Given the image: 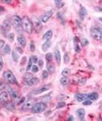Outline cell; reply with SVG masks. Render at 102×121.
<instances>
[{
	"mask_svg": "<svg viewBox=\"0 0 102 121\" xmlns=\"http://www.w3.org/2000/svg\"><path fill=\"white\" fill-rule=\"evenodd\" d=\"M22 28L28 34L32 33L34 29L33 23L28 16H24L22 18Z\"/></svg>",
	"mask_w": 102,
	"mask_h": 121,
	"instance_id": "cell-1",
	"label": "cell"
},
{
	"mask_svg": "<svg viewBox=\"0 0 102 121\" xmlns=\"http://www.w3.org/2000/svg\"><path fill=\"white\" fill-rule=\"evenodd\" d=\"M3 78H4L5 81H7L9 84H18L16 78H15V76L10 70H7V71H4V73H3Z\"/></svg>",
	"mask_w": 102,
	"mask_h": 121,
	"instance_id": "cell-2",
	"label": "cell"
},
{
	"mask_svg": "<svg viewBox=\"0 0 102 121\" xmlns=\"http://www.w3.org/2000/svg\"><path fill=\"white\" fill-rule=\"evenodd\" d=\"M47 109V104L44 102H39L37 104H35L33 107H31V111L35 113H42Z\"/></svg>",
	"mask_w": 102,
	"mask_h": 121,
	"instance_id": "cell-3",
	"label": "cell"
},
{
	"mask_svg": "<svg viewBox=\"0 0 102 121\" xmlns=\"http://www.w3.org/2000/svg\"><path fill=\"white\" fill-rule=\"evenodd\" d=\"M91 35L94 40L101 41L102 39V29L101 27H94L91 29Z\"/></svg>",
	"mask_w": 102,
	"mask_h": 121,
	"instance_id": "cell-4",
	"label": "cell"
},
{
	"mask_svg": "<svg viewBox=\"0 0 102 121\" xmlns=\"http://www.w3.org/2000/svg\"><path fill=\"white\" fill-rule=\"evenodd\" d=\"M12 24L14 25L15 28L21 29L22 28V18L18 15H14L12 17Z\"/></svg>",
	"mask_w": 102,
	"mask_h": 121,
	"instance_id": "cell-5",
	"label": "cell"
},
{
	"mask_svg": "<svg viewBox=\"0 0 102 121\" xmlns=\"http://www.w3.org/2000/svg\"><path fill=\"white\" fill-rule=\"evenodd\" d=\"M51 88V87L49 85H43L41 86L40 87H38L36 88L35 90L32 91V94L33 95H39V94H41L44 93V92H46L49 90Z\"/></svg>",
	"mask_w": 102,
	"mask_h": 121,
	"instance_id": "cell-6",
	"label": "cell"
},
{
	"mask_svg": "<svg viewBox=\"0 0 102 121\" xmlns=\"http://www.w3.org/2000/svg\"><path fill=\"white\" fill-rule=\"evenodd\" d=\"M9 100V93L7 91H2V92L0 93V103L4 106Z\"/></svg>",
	"mask_w": 102,
	"mask_h": 121,
	"instance_id": "cell-7",
	"label": "cell"
},
{
	"mask_svg": "<svg viewBox=\"0 0 102 121\" xmlns=\"http://www.w3.org/2000/svg\"><path fill=\"white\" fill-rule=\"evenodd\" d=\"M52 15H53V11L52 10L46 12L45 13H44L42 15V16H41V21L42 22H44V23H45V22H47L50 19V18L52 16Z\"/></svg>",
	"mask_w": 102,
	"mask_h": 121,
	"instance_id": "cell-8",
	"label": "cell"
},
{
	"mask_svg": "<svg viewBox=\"0 0 102 121\" xmlns=\"http://www.w3.org/2000/svg\"><path fill=\"white\" fill-rule=\"evenodd\" d=\"M35 104V100H28L26 103H24L23 104V106L22 107V110H31V107H33V105Z\"/></svg>",
	"mask_w": 102,
	"mask_h": 121,
	"instance_id": "cell-9",
	"label": "cell"
},
{
	"mask_svg": "<svg viewBox=\"0 0 102 121\" xmlns=\"http://www.w3.org/2000/svg\"><path fill=\"white\" fill-rule=\"evenodd\" d=\"M39 81H40L39 78H38L36 77H31L29 80L26 81V83H27V84L29 86H35L39 84Z\"/></svg>",
	"mask_w": 102,
	"mask_h": 121,
	"instance_id": "cell-10",
	"label": "cell"
},
{
	"mask_svg": "<svg viewBox=\"0 0 102 121\" xmlns=\"http://www.w3.org/2000/svg\"><path fill=\"white\" fill-rule=\"evenodd\" d=\"M87 9H86L85 7L84 6H81L80 8V10H79V18H81V20H84V18L86 17V15H87Z\"/></svg>",
	"mask_w": 102,
	"mask_h": 121,
	"instance_id": "cell-11",
	"label": "cell"
},
{
	"mask_svg": "<svg viewBox=\"0 0 102 121\" xmlns=\"http://www.w3.org/2000/svg\"><path fill=\"white\" fill-rule=\"evenodd\" d=\"M99 98V94L97 92H92L87 94V99L91 100H97Z\"/></svg>",
	"mask_w": 102,
	"mask_h": 121,
	"instance_id": "cell-12",
	"label": "cell"
},
{
	"mask_svg": "<svg viewBox=\"0 0 102 121\" xmlns=\"http://www.w3.org/2000/svg\"><path fill=\"white\" fill-rule=\"evenodd\" d=\"M75 100L78 101V102H81L83 100H84L87 99V94H81V93H78V94H75Z\"/></svg>",
	"mask_w": 102,
	"mask_h": 121,
	"instance_id": "cell-13",
	"label": "cell"
},
{
	"mask_svg": "<svg viewBox=\"0 0 102 121\" xmlns=\"http://www.w3.org/2000/svg\"><path fill=\"white\" fill-rule=\"evenodd\" d=\"M17 39H18V44H19L22 48H25V46H26L27 41H26V39H25V38L23 35H19Z\"/></svg>",
	"mask_w": 102,
	"mask_h": 121,
	"instance_id": "cell-14",
	"label": "cell"
},
{
	"mask_svg": "<svg viewBox=\"0 0 102 121\" xmlns=\"http://www.w3.org/2000/svg\"><path fill=\"white\" fill-rule=\"evenodd\" d=\"M77 114L78 117L80 118L81 120H84V116H85V110L83 108H79L77 110Z\"/></svg>",
	"mask_w": 102,
	"mask_h": 121,
	"instance_id": "cell-15",
	"label": "cell"
},
{
	"mask_svg": "<svg viewBox=\"0 0 102 121\" xmlns=\"http://www.w3.org/2000/svg\"><path fill=\"white\" fill-rule=\"evenodd\" d=\"M9 94H10V96L13 98V99H19V94L17 91L12 90V88H9Z\"/></svg>",
	"mask_w": 102,
	"mask_h": 121,
	"instance_id": "cell-16",
	"label": "cell"
},
{
	"mask_svg": "<svg viewBox=\"0 0 102 121\" xmlns=\"http://www.w3.org/2000/svg\"><path fill=\"white\" fill-rule=\"evenodd\" d=\"M51 46H52V42H51L50 40H48L41 45V49H42L43 52H47V50L49 49Z\"/></svg>",
	"mask_w": 102,
	"mask_h": 121,
	"instance_id": "cell-17",
	"label": "cell"
},
{
	"mask_svg": "<svg viewBox=\"0 0 102 121\" xmlns=\"http://www.w3.org/2000/svg\"><path fill=\"white\" fill-rule=\"evenodd\" d=\"M54 55H55L57 64L60 65V63H61V53H60V51L58 49H55V52H54Z\"/></svg>",
	"mask_w": 102,
	"mask_h": 121,
	"instance_id": "cell-18",
	"label": "cell"
},
{
	"mask_svg": "<svg viewBox=\"0 0 102 121\" xmlns=\"http://www.w3.org/2000/svg\"><path fill=\"white\" fill-rule=\"evenodd\" d=\"M11 52V48L9 44H5L2 48V55H9Z\"/></svg>",
	"mask_w": 102,
	"mask_h": 121,
	"instance_id": "cell-19",
	"label": "cell"
},
{
	"mask_svg": "<svg viewBox=\"0 0 102 121\" xmlns=\"http://www.w3.org/2000/svg\"><path fill=\"white\" fill-rule=\"evenodd\" d=\"M53 36V32L52 30H49L47 31L43 35V39L45 40V41H48V40H51V39L52 38Z\"/></svg>",
	"mask_w": 102,
	"mask_h": 121,
	"instance_id": "cell-20",
	"label": "cell"
},
{
	"mask_svg": "<svg viewBox=\"0 0 102 121\" xmlns=\"http://www.w3.org/2000/svg\"><path fill=\"white\" fill-rule=\"evenodd\" d=\"M4 106H5V107L6 108V109H7L8 110H9V111H12V110H15V104L12 103V102L9 101V100L4 105Z\"/></svg>",
	"mask_w": 102,
	"mask_h": 121,
	"instance_id": "cell-21",
	"label": "cell"
},
{
	"mask_svg": "<svg viewBox=\"0 0 102 121\" xmlns=\"http://www.w3.org/2000/svg\"><path fill=\"white\" fill-rule=\"evenodd\" d=\"M46 68H47V71L49 74H53L55 72V67L53 65H52L51 63H48L46 65Z\"/></svg>",
	"mask_w": 102,
	"mask_h": 121,
	"instance_id": "cell-22",
	"label": "cell"
},
{
	"mask_svg": "<svg viewBox=\"0 0 102 121\" xmlns=\"http://www.w3.org/2000/svg\"><path fill=\"white\" fill-rule=\"evenodd\" d=\"M60 82H61V84L64 86H67L70 83V80L68 77H65V76H63V77L61 78V80H60Z\"/></svg>",
	"mask_w": 102,
	"mask_h": 121,
	"instance_id": "cell-23",
	"label": "cell"
},
{
	"mask_svg": "<svg viewBox=\"0 0 102 121\" xmlns=\"http://www.w3.org/2000/svg\"><path fill=\"white\" fill-rule=\"evenodd\" d=\"M12 58L13 59L15 62H18V59H19V56H18V54L17 53L16 51H12Z\"/></svg>",
	"mask_w": 102,
	"mask_h": 121,
	"instance_id": "cell-24",
	"label": "cell"
},
{
	"mask_svg": "<svg viewBox=\"0 0 102 121\" xmlns=\"http://www.w3.org/2000/svg\"><path fill=\"white\" fill-rule=\"evenodd\" d=\"M45 59L48 63H51L52 61V59H53V55L52 53H47L45 55Z\"/></svg>",
	"mask_w": 102,
	"mask_h": 121,
	"instance_id": "cell-25",
	"label": "cell"
},
{
	"mask_svg": "<svg viewBox=\"0 0 102 121\" xmlns=\"http://www.w3.org/2000/svg\"><path fill=\"white\" fill-rule=\"evenodd\" d=\"M6 36H7V39H9V41H10V42H13L15 40V34L13 32L9 33Z\"/></svg>",
	"mask_w": 102,
	"mask_h": 121,
	"instance_id": "cell-26",
	"label": "cell"
},
{
	"mask_svg": "<svg viewBox=\"0 0 102 121\" xmlns=\"http://www.w3.org/2000/svg\"><path fill=\"white\" fill-rule=\"evenodd\" d=\"M70 74H71V70L68 68L63 69V71H62V74L63 76H65V77H68V76L70 75Z\"/></svg>",
	"mask_w": 102,
	"mask_h": 121,
	"instance_id": "cell-27",
	"label": "cell"
},
{
	"mask_svg": "<svg viewBox=\"0 0 102 121\" xmlns=\"http://www.w3.org/2000/svg\"><path fill=\"white\" fill-rule=\"evenodd\" d=\"M70 60V56H69V53L68 52H65L64 54V63L65 64H68Z\"/></svg>",
	"mask_w": 102,
	"mask_h": 121,
	"instance_id": "cell-28",
	"label": "cell"
},
{
	"mask_svg": "<svg viewBox=\"0 0 102 121\" xmlns=\"http://www.w3.org/2000/svg\"><path fill=\"white\" fill-rule=\"evenodd\" d=\"M81 45L83 47H85L87 46L88 44H89V41L87 39H85V38H84V39H81Z\"/></svg>",
	"mask_w": 102,
	"mask_h": 121,
	"instance_id": "cell-29",
	"label": "cell"
},
{
	"mask_svg": "<svg viewBox=\"0 0 102 121\" xmlns=\"http://www.w3.org/2000/svg\"><path fill=\"white\" fill-rule=\"evenodd\" d=\"M49 73L48 72L47 70H44V71H42V74H41V77H42L43 79H47L48 78H49Z\"/></svg>",
	"mask_w": 102,
	"mask_h": 121,
	"instance_id": "cell-30",
	"label": "cell"
},
{
	"mask_svg": "<svg viewBox=\"0 0 102 121\" xmlns=\"http://www.w3.org/2000/svg\"><path fill=\"white\" fill-rule=\"evenodd\" d=\"M32 65H33V63H32V61H31V58H30L29 60H28V64H27L26 71H29V70L31 68V67H32Z\"/></svg>",
	"mask_w": 102,
	"mask_h": 121,
	"instance_id": "cell-31",
	"label": "cell"
},
{
	"mask_svg": "<svg viewBox=\"0 0 102 121\" xmlns=\"http://www.w3.org/2000/svg\"><path fill=\"white\" fill-rule=\"evenodd\" d=\"M66 106V104L65 102H59L57 105V109H61V108H64Z\"/></svg>",
	"mask_w": 102,
	"mask_h": 121,
	"instance_id": "cell-32",
	"label": "cell"
},
{
	"mask_svg": "<svg viewBox=\"0 0 102 121\" xmlns=\"http://www.w3.org/2000/svg\"><path fill=\"white\" fill-rule=\"evenodd\" d=\"M31 69V71H32L33 73H37L39 71V68L37 65H32Z\"/></svg>",
	"mask_w": 102,
	"mask_h": 121,
	"instance_id": "cell-33",
	"label": "cell"
},
{
	"mask_svg": "<svg viewBox=\"0 0 102 121\" xmlns=\"http://www.w3.org/2000/svg\"><path fill=\"white\" fill-rule=\"evenodd\" d=\"M83 104L85 105V106H89V105H91L92 104V101L91 100H83Z\"/></svg>",
	"mask_w": 102,
	"mask_h": 121,
	"instance_id": "cell-34",
	"label": "cell"
},
{
	"mask_svg": "<svg viewBox=\"0 0 102 121\" xmlns=\"http://www.w3.org/2000/svg\"><path fill=\"white\" fill-rule=\"evenodd\" d=\"M5 87H6V84H5V83L2 82V81H0V92L4 90Z\"/></svg>",
	"mask_w": 102,
	"mask_h": 121,
	"instance_id": "cell-35",
	"label": "cell"
},
{
	"mask_svg": "<svg viewBox=\"0 0 102 121\" xmlns=\"http://www.w3.org/2000/svg\"><path fill=\"white\" fill-rule=\"evenodd\" d=\"M30 50H31V52H35V44L33 41H31V43H30Z\"/></svg>",
	"mask_w": 102,
	"mask_h": 121,
	"instance_id": "cell-36",
	"label": "cell"
},
{
	"mask_svg": "<svg viewBox=\"0 0 102 121\" xmlns=\"http://www.w3.org/2000/svg\"><path fill=\"white\" fill-rule=\"evenodd\" d=\"M14 0H1V2L5 3V4H8V5H10V4H12V2H13Z\"/></svg>",
	"mask_w": 102,
	"mask_h": 121,
	"instance_id": "cell-37",
	"label": "cell"
},
{
	"mask_svg": "<svg viewBox=\"0 0 102 121\" xmlns=\"http://www.w3.org/2000/svg\"><path fill=\"white\" fill-rule=\"evenodd\" d=\"M31 61H32V63H34V64H36V63H38V58L36 56H35V55H33L32 57H31Z\"/></svg>",
	"mask_w": 102,
	"mask_h": 121,
	"instance_id": "cell-38",
	"label": "cell"
},
{
	"mask_svg": "<svg viewBox=\"0 0 102 121\" xmlns=\"http://www.w3.org/2000/svg\"><path fill=\"white\" fill-rule=\"evenodd\" d=\"M75 50L76 52H80V47H79L78 43H75Z\"/></svg>",
	"mask_w": 102,
	"mask_h": 121,
	"instance_id": "cell-39",
	"label": "cell"
},
{
	"mask_svg": "<svg viewBox=\"0 0 102 121\" xmlns=\"http://www.w3.org/2000/svg\"><path fill=\"white\" fill-rule=\"evenodd\" d=\"M38 63H39V68H42L44 66V61L42 60H38Z\"/></svg>",
	"mask_w": 102,
	"mask_h": 121,
	"instance_id": "cell-40",
	"label": "cell"
},
{
	"mask_svg": "<svg viewBox=\"0 0 102 121\" xmlns=\"http://www.w3.org/2000/svg\"><path fill=\"white\" fill-rule=\"evenodd\" d=\"M3 65H4V61H3V58L2 57L0 56V71L3 68Z\"/></svg>",
	"mask_w": 102,
	"mask_h": 121,
	"instance_id": "cell-41",
	"label": "cell"
},
{
	"mask_svg": "<svg viewBox=\"0 0 102 121\" xmlns=\"http://www.w3.org/2000/svg\"><path fill=\"white\" fill-rule=\"evenodd\" d=\"M57 17L58 18V19H60L61 20L62 22H64V18H63V16H62V15L60 13V12H58V13H57Z\"/></svg>",
	"mask_w": 102,
	"mask_h": 121,
	"instance_id": "cell-42",
	"label": "cell"
},
{
	"mask_svg": "<svg viewBox=\"0 0 102 121\" xmlns=\"http://www.w3.org/2000/svg\"><path fill=\"white\" fill-rule=\"evenodd\" d=\"M25 97H22V98H20V100H19V101H18V105L23 104L25 103Z\"/></svg>",
	"mask_w": 102,
	"mask_h": 121,
	"instance_id": "cell-43",
	"label": "cell"
},
{
	"mask_svg": "<svg viewBox=\"0 0 102 121\" xmlns=\"http://www.w3.org/2000/svg\"><path fill=\"white\" fill-rule=\"evenodd\" d=\"M4 45H5V41L2 39H0V49H2V48Z\"/></svg>",
	"mask_w": 102,
	"mask_h": 121,
	"instance_id": "cell-44",
	"label": "cell"
},
{
	"mask_svg": "<svg viewBox=\"0 0 102 121\" xmlns=\"http://www.w3.org/2000/svg\"><path fill=\"white\" fill-rule=\"evenodd\" d=\"M25 62H26V57H23V58L22 59V62H21V65H23L25 64Z\"/></svg>",
	"mask_w": 102,
	"mask_h": 121,
	"instance_id": "cell-45",
	"label": "cell"
},
{
	"mask_svg": "<svg viewBox=\"0 0 102 121\" xmlns=\"http://www.w3.org/2000/svg\"><path fill=\"white\" fill-rule=\"evenodd\" d=\"M16 52H18L20 54H23V50H22L21 48H16Z\"/></svg>",
	"mask_w": 102,
	"mask_h": 121,
	"instance_id": "cell-46",
	"label": "cell"
},
{
	"mask_svg": "<svg viewBox=\"0 0 102 121\" xmlns=\"http://www.w3.org/2000/svg\"><path fill=\"white\" fill-rule=\"evenodd\" d=\"M63 5H64V2H61V3H59V4L56 5V7L57 8H62V7H63Z\"/></svg>",
	"mask_w": 102,
	"mask_h": 121,
	"instance_id": "cell-47",
	"label": "cell"
},
{
	"mask_svg": "<svg viewBox=\"0 0 102 121\" xmlns=\"http://www.w3.org/2000/svg\"><path fill=\"white\" fill-rule=\"evenodd\" d=\"M54 1H55V5H58V4H59V3L62 2V0H54Z\"/></svg>",
	"mask_w": 102,
	"mask_h": 121,
	"instance_id": "cell-48",
	"label": "cell"
},
{
	"mask_svg": "<svg viewBox=\"0 0 102 121\" xmlns=\"http://www.w3.org/2000/svg\"><path fill=\"white\" fill-rule=\"evenodd\" d=\"M4 11H5V9L3 8L2 6H1V5H0V14H1V13H2V12H4Z\"/></svg>",
	"mask_w": 102,
	"mask_h": 121,
	"instance_id": "cell-49",
	"label": "cell"
},
{
	"mask_svg": "<svg viewBox=\"0 0 102 121\" xmlns=\"http://www.w3.org/2000/svg\"><path fill=\"white\" fill-rule=\"evenodd\" d=\"M75 119H74V117H73V116H69V117H68V121H71V120H74Z\"/></svg>",
	"mask_w": 102,
	"mask_h": 121,
	"instance_id": "cell-50",
	"label": "cell"
}]
</instances>
